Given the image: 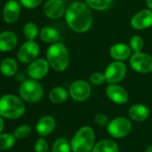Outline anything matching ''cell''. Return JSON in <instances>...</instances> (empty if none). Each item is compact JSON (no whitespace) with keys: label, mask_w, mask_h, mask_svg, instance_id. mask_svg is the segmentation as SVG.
<instances>
[{"label":"cell","mask_w":152,"mask_h":152,"mask_svg":"<svg viewBox=\"0 0 152 152\" xmlns=\"http://www.w3.org/2000/svg\"><path fill=\"white\" fill-rule=\"evenodd\" d=\"M130 65L136 72L142 74L150 73L152 72V56L142 51L132 53L130 57Z\"/></svg>","instance_id":"9c48e42d"},{"label":"cell","mask_w":152,"mask_h":152,"mask_svg":"<svg viewBox=\"0 0 152 152\" xmlns=\"http://www.w3.org/2000/svg\"><path fill=\"white\" fill-rule=\"evenodd\" d=\"M56 119L51 115H44L40 117L36 124V132L40 137H46L52 133L56 129Z\"/></svg>","instance_id":"e0dca14e"},{"label":"cell","mask_w":152,"mask_h":152,"mask_svg":"<svg viewBox=\"0 0 152 152\" xmlns=\"http://www.w3.org/2000/svg\"><path fill=\"white\" fill-rule=\"evenodd\" d=\"M23 33L27 40H35L39 35V30L35 23L28 22L23 26Z\"/></svg>","instance_id":"d4e9b609"},{"label":"cell","mask_w":152,"mask_h":152,"mask_svg":"<svg viewBox=\"0 0 152 152\" xmlns=\"http://www.w3.org/2000/svg\"><path fill=\"white\" fill-rule=\"evenodd\" d=\"M84 2L94 11L105 12L112 7L114 0H84Z\"/></svg>","instance_id":"cb8c5ba5"},{"label":"cell","mask_w":152,"mask_h":152,"mask_svg":"<svg viewBox=\"0 0 152 152\" xmlns=\"http://www.w3.org/2000/svg\"><path fill=\"white\" fill-rule=\"evenodd\" d=\"M118 144L112 140H102L97 142L92 152H118Z\"/></svg>","instance_id":"603a6c76"},{"label":"cell","mask_w":152,"mask_h":152,"mask_svg":"<svg viewBox=\"0 0 152 152\" xmlns=\"http://www.w3.org/2000/svg\"><path fill=\"white\" fill-rule=\"evenodd\" d=\"M127 72V66L124 62L113 61L108 64L105 69L106 83L107 84L120 83L125 77Z\"/></svg>","instance_id":"8992f818"},{"label":"cell","mask_w":152,"mask_h":152,"mask_svg":"<svg viewBox=\"0 0 152 152\" xmlns=\"http://www.w3.org/2000/svg\"><path fill=\"white\" fill-rule=\"evenodd\" d=\"M43 0H19L22 7L26 9H35L41 5Z\"/></svg>","instance_id":"1f68e13d"},{"label":"cell","mask_w":152,"mask_h":152,"mask_svg":"<svg viewBox=\"0 0 152 152\" xmlns=\"http://www.w3.org/2000/svg\"><path fill=\"white\" fill-rule=\"evenodd\" d=\"M69 96L76 102H84L91 95V83L85 80H76L69 87Z\"/></svg>","instance_id":"ba28073f"},{"label":"cell","mask_w":152,"mask_h":152,"mask_svg":"<svg viewBox=\"0 0 152 152\" xmlns=\"http://www.w3.org/2000/svg\"><path fill=\"white\" fill-rule=\"evenodd\" d=\"M22 5L17 0H8L4 5L2 10V17L7 24H13L17 22L20 17Z\"/></svg>","instance_id":"5bb4252c"},{"label":"cell","mask_w":152,"mask_h":152,"mask_svg":"<svg viewBox=\"0 0 152 152\" xmlns=\"http://www.w3.org/2000/svg\"><path fill=\"white\" fill-rule=\"evenodd\" d=\"M46 59L50 68L57 72H63L68 68L70 64L69 50L67 47L60 41L50 44L46 51Z\"/></svg>","instance_id":"7a4b0ae2"},{"label":"cell","mask_w":152,"mask_h":152,"mask_svg":"<svg viewBox=\"0 0 152 152\" xmlns=\"http://www.w3.org/2000/svg\"><path fill=\"white\" fill-rule=\"evenodd\" d=\"M18 63L15 58L7 57L0 64V72L6 77H12L18 72Z\"/></svg>","instance_id":"ffe728a7"},{"label":"cell","mask_w":152,"mask_h":152,"mask_svg":"<svg viewBox=\"0 0 152 152\" xmlns=\"http://www.w3.org/2000/svg\"><path fill=\"white\" fill-rule=\"evenodd\" d=\"M94 121L100 127H107L108 125L109 122H110L108 117L105 114H103V113L96 114V115L94 116Z\"/></svg>","instance_id":"d6a6232c"},{"label":"cell","mask_w":152,"mask_h":152,"mask_svg":"<svg viewBox=\"0 0 152 152\" xmlns=\"http://www.w3.org/2000/svg\"><path fill=\"white\" fill-rule=\"evenodd\" d=\"M16 140L14 133H0V150H8L12 148L15 146Z\"/></svg>","instance_id":"484cf974"},{"label":"cell","mask_w":152,"mask_h":152,"mask_svg":"<svg viewBox=\"0 0 152 152\" xmlns=\"http://www.w3.org/2000/svg\"><path fill=\"white\" fill-rule=\"evenodd\" d=\"M130 24L136 31H143L150 28L152 26V10L145 8L137 12L131 18Z\"/></svg>","instance_id":"7c38bea8"},{"label":"cell","mask_w":152,"mask_h":152,"mask_svg":"<svg viewBox=\"0 0 152 152\" xmlns=\"http://www.w3.org/2000/svg\"><path fill=\"white\" fill-rule=\"evenodd\" d=\"M48 143L43 137L38 139L34 146L35 152H48Z\"/></svg>","instance_id":"4dcf8cb0"},{"label":"cell","mask_w":152,"mask_h":152,"mask_svg":"<svg viewBox=\"0 0 152 152\" xmlns=\"http://www.w3.org/2000/svg\"><path fill=\"white\" fill-rule=\"evenodd\" d=\"M129 46L132 51V53L141 52L144 48V39L140 35H133L129 40Z\"/></svg>","instance_id":"83f0119b"},{"label":"cell","mask_w":152,"mask_h":152,"mask_svg":"<svg viewBox=\"0 0 152 152\" xmlns=\"http://www.w3.org/2000/svg\"><path fill=\"white\" fill-rule=\"evenodd\" d=\"M132 128V124L130 119L124 116H118L111 120L107 126L108 133L116 139L124 138L127 136Z\"/></svg>","instance_id":"52a82bcc"},{"label":"cell","mask_w":152,"mask_h":152,"mask_svg":"<svg viewBox=\"0 0 152 152\" xmlns=\"http://www.w3.org/2000/svg\"><path fill=\"white\" fill-rule=\"evenodd\" d=\"M106 95L113 103L124 105L129 100L128 91L118 83L108 84L106 88Z\"/></svg>","instance_id":"9a60e30c"},{"label":"cell","mask_w":152,"mask_h":152,"mask_svg":"<svg viewBox=\"0 0 152 152\" xmlns=\"http://www.w3.org/2000/svg\"><path fill=\"white\" fill-rule=\"evenodd\" d=\"M27 72H24V71H18L16 72V74L15 75V80L16 82L18 83H23V81H25L27 78H26V73Z\"/></svg>","instance_id":"836d02e7"},{"label":"cell","mask_w":152,"mask_h":152,"mask_svg":"<svg viewBox=\"0 0 152 152\" xmlns=\"http://www.w3.org/2000/svg\"><path fill=\"white\" fill-rule=\"evenodd\" d=\"M50 69V65L47 59L37 58L29 64L27 67V74L29 78L34 80H41L46 77Z\"/></svg>","instance_id":"8fae6325"},{"label":"cell","mask_w":152,"mask_h":152,"mask_svg":"<svg viewBox=\"0 0 152 152\" xmlns=\"http://www.w3.org/2000/svg\"><path fill=\"white\" fill-rule=\"evenodd\" d=\"M69 91L62 87V86H56L54 87L48 93V99L53 104H63L64 103L68 98H69Z\"/></svg>","instance_id":"7402d4cb"},{"label":"cell","mask_w":152,"mask_h":152,"mask_svg":"<svg viewBox=\"0 0 152 152\" xmlns=\"http://www.w3.org/2000/svg\"><path fill=\"white\" fill-rule=\"evenodd\" d=\"M149 109L143 104L132 105L128 111L129 117L135 122H143L149 117Z\"/></svg>","instance_id":"d6986e66"},{"label":"cell","mask_w":152,"mask_h":152,"mask_svg":"<svg viewBox=\"0 0 152 152\" xmlns=\"http://www.w3.org/2000/svg\"><path fill=\"white\" fill-rule=\"evenodd\" d=\"M39 52V45L35 40H27L20 47L17 52V59L22 64H30L38 58Z\"/></svg>","instance_id":"30bf717a"},{"label":"cell","mask_w":152,"mask_h":152,"mask_svg":"<svg viewBox=\"0 0 152 152\" xmlns=\"http://www.w3.org/2000/svg\"><path fill=\"white\" fill-rule=\"evenodd\" d=\"M40 39L48 44H54L60 40V34L57 30L51 26H45L39 30Z\"/></svg>","instance_id":"44dd1931"},{"label":"cell","mask_w":152,"mask_h":152,"mask_svg":"<svg viewBox=\"0 0 152 152\" xmlns=\"http://www.w3.org/2000/svg\"><path fill=\"white\" fill-rule=\"evenodd\" d=\"M132 54L129 44L118 42L113 44L109 48V56L115 61L124 62L128 60Z\"/></svg>","instance_id":"2e32d148"},{"label":"cell","mask_w":152,"mask_h":152,"mask_svg":"<svg viewBox=\"0 0 152 152\" xmlns=\"http://www.w3.org/2000/svg\"><path fill=\"white\" fill-rule=\"evenodd\" d=\"M146 5L148 8L152 10V0H146Z\"/></svg>","instance_id":"d590c367"},{"label":"cell","mask_w":152,"mask_h":152,"mask_svg":"<svg viewBox=\"0 0 152 152\" xmlns=\"http://www.w3.org/2000/svg\"><path fill=\"white\" fill-rule=\"evenodd\" d=\"M18 43L17 35L10 31L0 33V52H9L13 50Z\"/></svg>","instance_id":"ac0fdd59"},{"label":"cell","mask_w":152,"mask_h":152,"mask_svg":"<svg viewBox=\"0 0 152 152\" xmlns=\"http://www.w3.org/2000/svg\"><path fill=\"white\" fill-rule=\"evenodd\" d=\"M71 144L64 138H58L53 144L52 152H71Z\"/></svg>","instance_id":"4316f807"},{"label":"cell","mask_w":152,"mask_h":152,"mask_svg":"<svg viewBox=\"0 0 152 152\" xmlns=\"http://www.w3.org/2000/svg\"><path fill=\"white\" fill-rule=\"evenodd\" d=\"M145 152H152V147H148V149H147Z\"/></svg>","instance_id":"8d00e7d4"},{"label":"cell","mask_w":152,"mask_h":152,"mask_svg":"<svg viewBox=\"0 0 152 152\" xmlns=\"http://www.w3.org/2000/svg\"><path fill=\"white\" fill-rule=\"evenodd\" d=\"M90 83L95 86H99L106 83V77H105V73L100 72H92L90 75Z\"/></svg>","instance_id":"f546056e"},{"label":"cell","mask_w":152,"mask_h":152,"mask_svg":"<svg viewBox=\"0 0 152 152\" xmlns=\"http://www.w3.org/2000/svg\"><path fill=\"white\" fill-rule=\"evenodd\" d=\"M18 91L23 100L27 103H37L44 96V89L41 83L31 78H27L21 83Z\"/></svg>","instance_id":"5b68a950"},{"label":"cell","mask_w":152,"mask_h":152,"mask_svg":"<svg viewBox=\"0 0 152 152\" xmlns=\"http://www.w3.org/2000/svg\"><path fill=\"white\" fill-rule=\"evenodd\" d=\"M26 111L24 101L14 94H5L0 98V115L7 119H18Z\"/></svg>","instance_id":"3957f363"},{"label":"cell","mask_w":152,"mask_h":152,"mask_svg":"<svg viewBox=\"0 0 152 152\" xmlns=\"http://www.w3.org/2000/svg\"><path fill=\"white\" fill-rule=\"evenodd\" d=\"M31 126L29 124H23L18 126L15 132H14V135L16 139H24L26 137H28L31 132Z\"/></svg>","instance_id":"f1b7e54d"},{"label":"cell","mask_w":152,"mask_h":152,"mask_svg":"<svg viewBox=\"0 0 152 152\" xmlns=\"http://www.w3.org/2000/svg\"><path fill=\"white\" fill-rule=\"evenodd\" d=\"M71 148L73 152H91L95 145V132L91 126H83L72 137Z\"/></svg>","instance_id":"277c9868"},{"label":"cell","mask_w":152,"mask_h":152,"mask_svg":"<svg viewBox=\"0 0 152 152\" xmlns=\"http://www.w3.org/2000/svg\"><path fill=\"white\" fill-rule=\"evenodd\" d=\"M68 27L76 33L88 32L94 22L92 9L83 1H74L69 5L64 14Z\"/></svg>","instance_id":"6da1fadb"},{"label":"cell","mask_w":152,"mask_h":152,"mask_svg":"<svg viewBox=\"0 0 152 152\" xmlns=\"http://www.w3.org/2000/svg\"><path fill=\"white\" fill-rule=\"evenodd\" d=\"M64 0H48L44 4L43 13L50 20H57L63 17L66 11Z\"/></svg>","instance_id":"4fadbf2b"},{"label":"cell","mask_w":152,"mask_h":152,"mask_svg":"<svg viewBox=\"0 0 152 152\" xmlns=\"http://www.w3.org/2000/svg\"><path fill=\"white\" fill-rule=\"evenodd\" d=\"M5 128V121H4V117H2L0 115V133H2Z\"/></svg>","instance_id":"e575fe53"}]
</instances>
